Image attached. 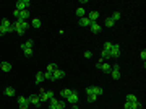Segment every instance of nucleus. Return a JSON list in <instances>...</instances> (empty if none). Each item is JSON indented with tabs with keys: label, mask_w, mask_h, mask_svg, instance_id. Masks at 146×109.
Masks as SVG:
<instances>
[{
	"label": "nucleus",
	"mask_w": 146,
	"mask_h": 109,
	"mask_svg": "<svg viewBox=\"0 0 146 109\" xmlns=\"http://www.w3.org/2000/svg\"><path fill=\"white\" fill-rule=\"evenodd\" d=\"M57 69H58V67L55 65V64H49V65L46 67V70H47V72H50V73H54V72H55V70H57Z\"/></svg>",
	"instance_id": "nucleus-19"
},
{
	"label": "nucleus",
	"mask_w": 146,
	"mask_h": 109,
	"mask_svg": "<svg viewBox=\"0 0 146 109\" xmlns=\"http://www.w3.org/2000/svg\"><path fill=\"white\" fill-rule=\"evenodd\" d=\"M26 18H29V12H28V10H23V12H20V18H18V20H21V21H26Z\"/></svg>",
	"instance_id": "nucleus-12"
},
{
	"label": "nucleus",
	"mask_w": 146,
	"mask_h": 109,
	"mask_svg": "<svg viewBox=\"0 0 146 109\" xmlns=\"http://www.w3.org/2000/svg\"><path fill=\"white\" fill-rule=\"evenodd\" d=\"M110 20H112L114 23H115V21H119V20H120V12H115V13H112V16H110Z\"/></svg>",
	"instance_id": "nucleus-25"
},
{
	"label": "nucleus",
	"mask_w": 146,
	"mask_h": 109,
	"mask_svg": "<svg viewBox=\"0 0 146 109\" xmlns=\"http://www.w3.org/2000/svg\"><path fill=\"white\" fill-rule=\"evenodd\" d=\"M28 99H29V103H33L34 106H39V104H41L39 94H31V96H28Z\"/></svg>",
	"instance_id": "nucleus-5"
},
{
	"label": "nucleus",
	"mask_w": 146,
	"mask_h": 109,
	"mask_svg": "<svg viewBox=\"0 0 146 109\" xmlns=\"http://www.w3.org/2000/svg\"><path fill=\"white\" fill-rule=\"evenodd\" d=\"M135 101H138V98L135 94H127V103H135Z\"/></svg>",
	"instance_id": "nucleus-24"
},
{
	"label": "nucleus",
	"mask_w": 146,
	"mask_h": 109,
	"mask_svg": "<svg viewBox=\"0 0 146 109\" xmlns=\"http://www.w3.org/2000/svg\"><path fill=\"white\" fill-rule=\"evenodd\" d=\"M71 91H73V90H68V88H65V90H62V91H60V96H65V98H67L68 94L71 93Z\"/></svg>",
	"instance_id": "nucleus-28"
},
{
	"label": "nucleus",
	"mask_w": 146,
	"mask_h": 109,
	"mask_svg": "<svg viewBox=\"0 0 146 109\" xmlns=\"http://www.w3.org/2000/svg\"><path fill=\"white\" fill-rule=\"evenodd\" d=\"M18 106H29V99L24 96H20L18 98Z\"/></svg>",
	"instance_id": "nucleus-9"
},
{
	"label": "nucleus",
	"mask_w": 146,
	"mask_h": 109,
	"mask_svg": "<svg viewBox=\"0 0 146 109\" xmlns=\"http://www.w3.org/2000/svg\"><path fill=\"white\" fill-rule=\"evenodd\" d=\"M86 94H94V86H88V88H86Z\"/></svg>",
	"instance_id": "nucleus-34"
},
{
	"label": "nucleus",
	"mask_w": 146,
	"mask_h": 109,
	"mask_svg": "<svg viewBox=\"0 0 146 109\" xmlns=\"http://www.w3.org/2000/svg\"><path fill=\"white\" fill-rule=\"evenodd\" d=\"M85 15H86L85 8H76V16L78 18H85Z\"/></svg>",
	"instance_id": "nucleus-21"
},
{
	"label": "nucleus",
	"mask_w": 146,
	"mask_h": 109,
	"mask_svg": "<svg viewBox=\"0 0 146 109\" xmlns=\"http://www.w3.org/2000/svg\"><path fill=\"white\" fill-rule=\"evenodd\" d=\"M71 109H78V106H76V104H73V107Z\"/></svg>",
	"instance_id": "nucleus-45"
},
{
	"label": "nucleus",
	"mask_w": 146,
	"mask_h": 109,
	"mask_svg": "<svg viewBox=\"0 0 146 109\" xmlns=\"http://www.w3.org/2000/svg\"><path fill=\"white\" fill-rule=\"evenodd\" d=\"M89 26H91V31H93V33H96V34L101 31V25H97V23H91Z\"/></svg>",
	"instance_id": "nucleus-16"
},
{
	"label": "nucleus",
	"mask_w": 146,
	"mask_h": 109,
	"mask_svg": "<svg viewBox=\"0 0 146 109\" xmlns=\"http://www.w3.org/2000/svg\"><path fill=\"white\" fill-rule=\"evenodd\" d=\"M5 33H7V29L3 28V26H0V36H3V34H5Z\"/></svg>",
	"instance_id": "nucleus-40"
},
{
	"label": "nucleus",
	"mask_w": 146,
	"mask_h": 109,
	"mask_svg": "<svg viewBox=\"0 0 146 109\" xmlns=\"http://www.w3.org/2000/svg\"><path fill=\"white\" fill-rule=\"evenodd\" d=\"M44 78H46V80H52V81H55V80H54V75H52L50 72H46V73H44Z\"/></svg>",
	"instance_id": "nucleus-30"
},
{
	"label": "nucleus",
	"mask_w": 146,
	"mask_h": 109,
	"mask_svg": "<svg viewBox=\"0 0 146 109\" xmlns=\"http://www.w3.org/2000/svg\"><path fill=\"white\" fill-rule=\"evenodd\" d=\"M65 99H67L70 104H76V103H78V93H76V91H71V93L68 94Z\"/></svg>",
	"instance_id": "nucleus-4"
},
{
	"label": "nucleus",
	"mask_w": 146,
	"mask_h": 109,
	"mask_svg": "<svg viewBox=\"0 0 146 109\" xmlns=\"http://www.w3.org/2000/svg\"><path fill=\"white\" fill-rule=\"evenodd\" d=\"M0 69H2L3 72H10V70H12V64L10 62H2L0 64Z\"/></svg>",
	"instance_id": "nucleus-11"
},
{
	"label": "nucleus",
	"mask_w": 146,
	"mask_h": 109,
	"mask_svg": "<svg viewBox=\"0 0 146 109\" xmlns=\"http://www.w3.org/2000/svg\"><path fill=\"white\" fill-rule=\"evenodd\" d=\"M52 75H54V80H60V78L65 77V72H63V70H58V69H57Z\"/></svg>",
	"instance_id": "nucleus-8"
},
{
	"label": "nucleus",
	"mask_w": 146,
	"mask_h": 109,
	"mask_svg": "<svg viewBox=\"0 0 146 109\" xmlns=\"http://www.w3.org/2000/svg\"><path fill=\"white\" fill-rule=\"evenodd\" d=\"M13 28H15V31L18 33L20 36H21V34H24V31L21 29V26H20V23H18V21H15V23H13Z\"/></svg>",
	"instance_id": "nucleus-13"
},
{
	"label": "nucleus",
	"mask_w": 146,
	"mask_h": 109,
	"mask_svg": "<svg viewBox=\"0 0 146 109\" xmlns=\"http://www.w3.org/2000/svg\"><path fill=\"white\" fill-rule=\"evenodd\" d=\"M140 57H141V59H143V62H144V60H146V50H141Z\"/></svg>",
	"instance_id": "nucleus-39"
},
{
	"label": "nucleus",
	"mask_w": 146,
	"mask_h": 109,
	"mask_svg": "<svg viewBox=\"0 0 146 109\" xmlns=\"http://www.w3.org/2000/svg\"><path fill=\"white\" fill-rule=\"evenodd\" d=\"M31 26H33V28H41V20L39 18H34L33 23H31Z\"/></svg>",
	"instance_id": "nucleus-23"
},
{
	"label": "nucleus",
	"mask_w": 146,
	"mask_h": 109,
	"mask_svg": "<svg viewBox=\"0 0 146 109\" xmlns=\"http://www.w3.org/2000/svg\"><path fill=\"white\" fill-rule=\"evenodd\" d=\"M33 46H34V42H33V39H29V41H26L24 44H21V49H33Z\"/></svg>",
	"instance_id": "nucleus-17"
},
{
	"label": "nucleus",
	"mask_w": 146,
	"mask_h": 109,
	"mask_svg": "<svg viewBox=\"0 0 146 109\" xmlns=\"http://www.w3.org/2000/svg\"><path fill=\"white\" fill-rule=\"evenodd\" d=\"M96 99H97L96 94H88V101H89V103H94Z\"/></svg>",
	"instance_id": "nucleus-33"
},
{
	"label": "nucleus",
	"mask_w": 146,
	"mask_h": 109,
	"mask_svg": "<svg viewBox=\"0 0 146 109\" xmlns=\"http://www.w3.org/2000/svg\"><path fill=\"white\" fill-rule=\"evenodd\" d=\"M41 103L42 101H47V99H50V98H54V93L52 91H44V93H41Z\"/></svg>",
	"instance_id": "nucleus-7"
},
{
	"label": "nucleus",
	"mask_w": 146,
	"mask_h": 109,
	"mask_svg": "<svg viewBox=\"0 0 146 109\" xmlns=\"http://www.w3.org/2000/svg\"><path fill=\"white\" fill-rule=\"evenodd\" d=\"M31 5V2L29 0H18L16 2V10H20V12H23V10H28V7Z\"/></svg>",
	"instance_id": "nucleus-2"
},
{
	"label": "nucleus",
	"mask_w": 146,
	"mask_h": 109,
	"mask_svg": "<svg viewBox=\"0 0 146 109\" xmlns=\"http://www.w3.org/2000/svg\"><path fill=\"white\" fill-rule=\"evenodd\" d=\"M96 67H97V69H101L104 73H110V72H112V67H110L107 62H97Z\"/></svg>",
	"instance_id": "nucleus-3"
},
{
	"label": "nucleus",
	"mask_w": 146,
	"mask_h": 109,
	"mask_svg": "<svg viewBox=\"0 0 146 109\" xmlns=\"http://www.w3.org/2000/svg\"><path fill=\"white\" fill-rule=\"evenodd\" d=\"M89 25H91V21L88 18H80V26H89Z\"/></svg>",
	"instance_id": "nucleus-22"
},
{
	"label": "nucleus",
	"mask_w": 146,
	"mask_h": 109,
	"mask_svg": "<svg viewBox=\"0 0 146 109\" xmlns=\"http://www.w3.org/2000/svg\"><path fill=\"white\" fill-rule=\"evenodd\" d=\"M101 56H102V59H110V54H109V50H106V49H102Z\"/></svg>",
	"instance_id": "nucleus-29"
},
{
	"label": "nucleus",
	"mask_w": 146,
	"mask_h": 109,
	"mask_svg": "<svg viewBox=\"0 0 146 109\" xmlns=\"http://www.w3.org/2000/svg\"><path fill=\"white\" fill-rule=\"evenodd\" d=\"M15 31V28H13V25L12 26H8V28H7V33H13Z\"/></svg>",
	"instance_id": "nucleus-41"
},
{
	"label": "nucleus",
	"mask_w": 146,
	"mask_h": 109,
	"mask_svg": "<svg viewBox=\"0 0 146 109\" xmlns=\"http://www.w3.org/2000/svg\"><path fill=\"white\" fill-rule=\"evenodd\" d=\"M130 109H143L140 101H135V103H130Z\"/></svg>",
	"instance_id": "nucleus-18"
},
{
	"label": "nucleus",
	"mask_w": 146,
	"mask_h": 109,
	"mask_svg": "<svg viewBox=\"0 0 146 109\" xmlns=\"http://www.w3.org/2000/svg\"><path fill=\"white\" fill-rule=\"evenodd\" d=\"M0 26H3V28L7 29V28H8V26H12V23H10V21H8V20H7V18H3V20H2V23H0Z\"/></svg>",
	"instance_id": "nucleus-26"
},
{
	"label": "nucleus",
	"mask_w": 146,
	"mask_h": 109,
	"mask_svg": "<svg viewBox=\"0 0 146 109\" xmlns=\"http://www.w3.org/2000/svg\"><path fill=\"white\" fill-rule=\"evenodd\" d=\"M16 21L20 23V26H21V29H23V31H26V29L29 28V23H28V21H21V20H16Z\"/></svg>",
	"instance_id": "nucleus-20"
},
{
	"label": "nucleus",
	"mask_w": 146,
	"mask_h": 109,
	"mask_svg": "<svg viewBox=\"0 0 146 109\" xmlns=\"http://www.w3.org/2000/svg\"><path fill=\"white\" fill-rule=\"evenodd\" d=\"M104 25H106L107 28H112V26H114V21H112V20H110V18H107L106 21H104Z\"/></svg>",
	"instance_id": "nucleus-31"
},
{
	"label": "nucleus",
	"mask_w": 146,
	"mask_h": 109,
	"mask_svg": "<svg viewBox=\"0 0 146 109\" xmlns=\"http://www.w3.org/2000/svg\"><path fill=\"white\" fill-rule=\"evenodd\" d=\"M109 54H110V59H117V57L120 56V46H119V44H112Z\"/></svg>",
	"instance_id": "nucleus-1"
},
{
	"label": "nucleus",
	"mask_w": 146,
	"mask_h": 109,
	"mask_svg": "<svg viewBox=\"0 0 146 109\" xmlns=\"http://www.w3.org/2000/svg\"><path fill=\"white\" fill-rule=\"evenodd\" d=\"M20 109H28V106H20Z\"/></svg>",
	"instance_id": "nucleus-44"
},
{
	"label": "nucleus",
	"mask_w": 146,
	"mask_h": 109,
	"mask_svg": "<svg viewBox=\"0 0 146 109\" xmlns=\"http://www.w3.org/2000/svg\"><path fill=\"white\" fill-rule=\"evenodd\" d=\"M49 109H57V106L55 104H49Z\"/></svg>",
	"instance_id": "nucleus-43"
},
{
	"label": "nucleus",
	"mask_w": 146,
	"mask_h": 109,
	"mask_svg": "<svg viewBox=\"0 0 146 109\" xmlns=\"http://www.w3.org/2000/svg\"><path fill=\"white\" fill-rule=\"evenodd\" d=\"M44 80H46V78H44V72H37V75H36V83L39 85V83H42Z\"/></svg>",
	"instance_id": "nucleus-14"
},
{
	"label": "nucleus",
	"mask_w": 146,
	"mask_h": 109,
	"mask_svg": "<svg viewBox=\"0 0 146 109\" xmlns=\"http://www.w3.org/2000/svg\"><path fill=\"white\" fill-rule=\"evenodd\" d=\"M13 16L18 20V18H20V10H16V8H15V12H13Z\"/></svg>",
	"instance_id": "nucleus-38"
},
{
	"label": "nucleus",
	"mask_w": 146,
	"mask_h": 109,
	"mask_svg": "<svg viewBox=\"0 0 146 109\" xmlns=\"http://www.w3.org/2000/svg\"><path fill=\"white\" fill-rule=\"evenodd\" d=\"M123 107H125V109H130V103H127V101H125V104H123Z\"/></svg>",
	"instance_id": "nucleus-42"
},
{
	"label": "nucleus",
	"mask_w": 146,
	"mask_h": 109,
	"mask_svg": "<svg viewBox=\"0 0 146 109\" xmlns=\"http://www.w3.org/2000/svg\"><path fill=\"white\" fill-rule=\"evenodd\" d=\"M97 18H99V13H97V12H91V13H89V16H88V20L91 23H96Z\"/></svg>",
	"instance_id": "nucleus-10"
},
{
	"label": "nucleus",
	"mask_w": 146,
	"mask_h": 109,
	"mask_svg": "<svg viewBox=\"0 0 146 109\" xmlns=\"http://www.w3.org/2000/svg\"><path fill=\"white\" fill-rule=\"evenodd\" d=\"M110 47H112V42H104V49L106 50H110Z\"/></svg>",
	"instance_id": "nucleus-35"
},
{
	"label": "nucleus",
	"mask_w": 146,
	"mask_h": 109,
	"mask_svg": "<svg viewBox=\"0 0 146 109\" xmlns=\"http://www.w3.org/2000/svg\"><path fill=\"white\" fill-rule=\"evenodd\" d=\"M23 52H24V56H26V57L33 56V49H28V47H26V49H23Z\"/></svg>",
	"instance_id": "nucleus-32"
},
{
	"label": "nucleus",
	"mask_w": 146,
	"mask_h": 109,
	"mask_svg": "<svg viewBox=\"0 0 146 109\" xmlns=\"http://www.w3.org/2000/svg\"><path fill=\"white\" fill-rule=\"evenodd\" d=\"M102 93H104V90L101 86H94V94H96V96H101Z\"/></svg>",
	"instance_id": "nucleus-27"
},
{
	"label": "nucleus",
	"mask_w": 146,
	"mask_h": 109,
	"mask_svg": "<svg viewBox=\"0 0 146 109\" xmlns=\"http://www.w3.org/2000/svg\"><path fill=\"white\" fill-rule=\"evenodd\" d=\"M85 57H86V59H91V57H93V52H91V50H86V52H85Z\"/></svg>",
	"instance_id": "nucleus-37"
},
{
	"label": "nucleus",
	"mask_w": 146,
	"mask_h": 109,
	"mask_svg": "<svg viewBox=\"0 0 146 109\" xmlns=\"http://www.w3.org/2000/svg\"><path fill=\"white\" fill-rule=\"evenodd\" d=\"M110 75H112L114 80H119V78H120V67L119 65L112 67V72H110Z\"/></svg>",
	"instance_id": "nucleus-6"
},
{
	"label": "nucleus",
	"mask_w": 146,
	"mask_h": 109,
	"mask_svg": "<svg viewBox=\"0 0 146 109\" xmlns=\"http://www.w3.org/2000/svg\"><path fill=\"white\" fill-rule=\"evenodd\" d=\"M3 93H5L7 96H15V90H13L12 86H7L5 90H3Z\"/></svg>",
	"instance_id": "nucleus-15"
},
{
	"label": "nucleus",
	"mask_w": 146,
	"mask_h": 109,
	"mask_svg": "<svg viewBox=\"0 0 146 109\" xmlns=\"http://www.w3.org/2000/svg\"><path fill=\"white\" fill-rule=\"evenodd\" d=\"M65 107V103H63V101H58V103H57V109H63Z\"/></svg>",
	"instance_id": "nucleus-36"
}]
</instances>
